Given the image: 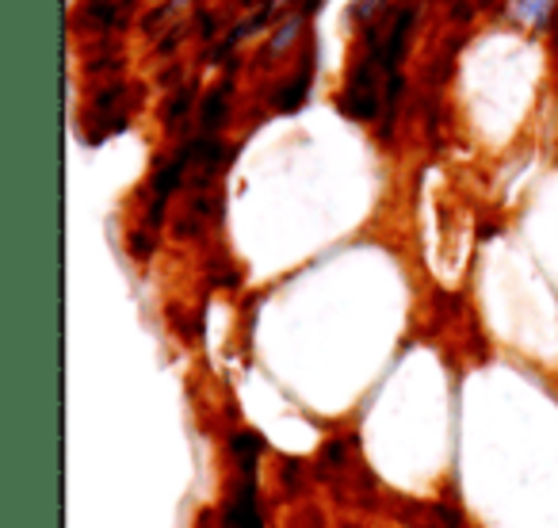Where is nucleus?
I'll return each mask as SVG.
<instances>
[{
    "instance_id": "obj_4",
    "label": "nucleus",
    "mask_w": 558,
    "mask_h": 528,
    "mask_svg": "<svg viewBox=\"0 0 558 528\" xmlns=\"http://www.w3.org/2000/svg\"><path fill=\"white\" fill-rule=\"evenodd\" d=\"M88 20H96L100 27H119V20H123V4H104V0H93L85 9Z\"/></svg>"
},
{
    "instance_id": "obj_5",
    "label": "nucleus",
    "mask_w": 558,
    "mask_h": 528,
    "mask_svg": "<svg viewBox=\"0 0 558 528\" xmlns=\"http://www.w3.org/2000/svg\"><path fill=\"white\" fill-rule=\"evenodd\" d=\"M299 27H303V16H291L288 24L279 27V35L271 39V47H268V55H283V50L291 47V39L299 35Z\"/></svg>"
},
{
    "instance_id": "obj_6",
    "label": "nucleus",
    "mask_w": 558,
    "mask_h": 528,
    "mask_svg": "<svg viewBox=\"0 0 558 528\" xmlns=\"http://www.w3.org/2000/svg\"><path fill=\"white\" fill-rule=\"evenodd\" d=\"M192 100H195V88H184V93H177V100H172V108H169V123H177L180 116H187Z\"/></svg>"
},
{
    "instance_id": "obj_2",
    "label": "nucleus",
    "mask_w": 558,
    "mask_h": 528,
    "mask_svg": "<svg viewBox=\"0 0 558 528\" xmlns=\"http://www.w3.org/2000/svg\"><path fill=\"white\" fill-rule=\"evenodd\" d=\"M311 77H314V62H306L303 70H299L295 77H291L288 85L276 93V108L279 111H295L299 104L306 100V93H311Z\"/></svg>"
},
{
    "instance_id": "obj_3",
    "label": "nucleus",
    "mask_w": 558,
    "mask_h": 528,
    "mask_svg": "<svg viewBox=\"0 0 558 528\" xmlns=\"http://www.w3.org/2000/svg\"><path fill=\"white\" fill-rule=\"evenodd\" d=\"M555 0H512V16L527 20V24H543Z\"/></svg>"
},
{
    "instance_id": "obj_1",
    "label": "nucleus",
    "mask_w": 558,
    "mask_h": 528,
    "mask_svg": "<svg viewBox=\"0 0 558 528\" xmlns=\"http://www.w3.org/2000/svg\"><path fill=\"white\" fill-rule=\"evenodd\" d=\"M215 525L218 528H264L253 475H238V482H233V490H230V502L222 505Z\"/></svg>"
}]
</instances>
